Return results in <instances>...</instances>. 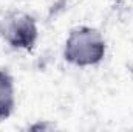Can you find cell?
Instances as JSON below:
<instances>
[{
  "instance_id": "7a4b0ae2",
  "label": "cell",
  "mask_w": 133,
  "mask_h": 132,
  "mask_svg": "<svg viewBox=\"0 0 133 132\" xmlns=\"http://www.w3.org/2000/svg\"><path fill=\"white\" fill-rule=\"evenodd\" d=\"M0 36L14 50L33 51L39 39V28L36 19L28 13L9 11L0 20Z\"/></svg>"
},
{
  "instance_id": "6da1fadb",
  "label": "cell",
  "mask_w": 133,
  "mask_h": 132,
  "mask_svg": "<svg viewBox=\"0 0 133 132\" xmlns=\"http://www.w3.org/2000/svg\"><path fill=\"white\" fill-rule=\"evenodd\" d=\"M107 42L99 30L87 25L73 28L64 44V59L74 67H93L104 61Z\"/></svg>"
},
{
  "instance_id": "277c9868",
  "label": "cell",
  "mask_w": 133,
  "mask_h": 132,
  "mask_svg": "<svg viewBox=\"0 0 133 132\" xmlns=\"http://www.w3.org/2000/svg\"><path fill=\"white\" fill-rule=\"evenodd\" d=\"M30 129L31 131H45V129H54V124H50V123H46V121H43V123H34V124H31L30 126Z\"/></svg>"
},
{
  "instance_id": "3957f363",
  "label": "cell",
  "mask_w": 133,
  "mask_h": 132,
  "mask_svg": "<svg viewBox=\"0 0 133 132\" xmlns=\"http://www.w3.org/2000/svg\"><path fill=\"white\" fill-rule=\"evenodd\" d=\"M16 107V86L14 78L0 68V121L9 118Z\"/></svg>"
}]
</instances>
